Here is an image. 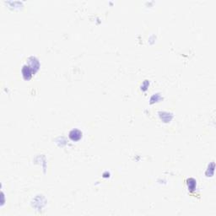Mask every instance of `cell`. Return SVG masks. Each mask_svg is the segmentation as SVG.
Here are the masks:
<instances>
[{"instance_id":"6da1fadb","label":"cell","mask_w":216,"mask_h":216,"mask_svg":"<svg viewBox=\"0 0 216 216\" xmlns=\"http://www.w3.org/2000/svg\"><path fill=\"white\" fill-rule=\"evenodd\" d=\"M81 137L82 133L79 130H77V129L72 130L69 133V138L73 141H77L79 139H81Z\"/></svg>"}]
</instances>
